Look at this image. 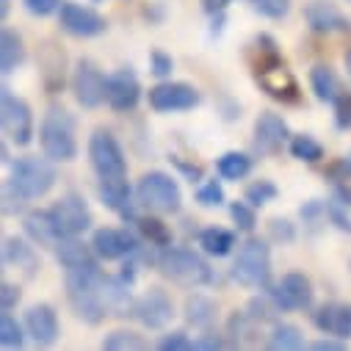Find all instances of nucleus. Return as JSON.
Masks as SVG:
<instances>
[{
    "label": "nucleus",
    "mask_w": 351,
    "mask_h": 351,
    "mask_svg": "<svg viewBox=\"0 0 351 351\" xmlns=\"http://www.w3.org/2000/svg\"><path fill=\"white\" fill-rule=\"evenodd\" d=\"M152 263H155L160 277H166L174 285H183V288H205L216 280L210 263L189 246H174L171 243L166 249H158Z\"/></svg>",
    "instance_id": "nucleus-1"
},
{
    "label": "nucleus",
    "mask_w": 351,
    "mask_h": 351,
    "mask_svg": "<svg viewBox=\"0 0 351 351\" xmlns=\"http://www.w3.org/2000/svg\"><path fill=\"white\" fill-rule=\"evenodd\" d=\"M9 166H12V171H9V180L3 189L14 191L25 202L47 197L58 180L56 160H50L47 155H42V158L39 155H23V158L12 160Z\"/></svg>",
    "instance_id": "nucleus-2"
},
{
    "label": "nucleus",
    "mask_w": 351,
    "mask_h": 351,
    "mask_svg": "<svg viewBox=\"0 0 351 351\" xmlns=\"http://www.w3.org/2000/svg\"><path fill=\"white\" fill-rule=\"evenodd\" d=\"M232 280L252 291H269L271 288V246L257 235H249L238 243V254L232 260Z\"/></svg>",
    "instance_id": "nucleus-3"
},
{
    "label": "nucleus",
    "mask_w": 351,
    "mask_h": 351,
    "mask_svg": "<svg viewBox=\"0 0 351 351\" xmlns=\"http://www.w3.org/2000/svg\"><path fill=\"white\" fill-rule=\"evenodd\" d=\"M75 128H77V119L66 108H61V106L47 108V114L42 117V125H39V147H42V155H47L56 163L75 160L77 158Z\"/></svg>",
    "instance_id": "nucleus-4"
},
{
    "label": "nucleus",
    "mask_w": 351,
    "mask_h": 351,
    "mask_svg": "<svg viewBox=\"0 0 351 351\" xmlns=\"http://www.w3.org/2000/svg\"><path fill=\"white\" fill-rule=\"evenodd\" d=\"M136 202L147 213L174 216L183 208V191L169 171L152 169V171L141 174V180L136 183Z\"/></svg>",
    "instance_id": "nucleus-5"
},
{
    "label": "nucleus",
    "mask_w": 351,
    "mask_h": 351,
    "mask_svg": "<svg viewBox=\"0 0 351 351\" xmlns=\"http://www.w3.org/2000/svg\"><path fill=\"white\" fill-rule=\"evenodd\" d=\"M0 125H3V136L14 147H28L36 136V122H34V108L28 100L17 97L9 86L0 92Z\"/></svg>",
    "instance_id": "nucleus-6"
},
{
    "label": "nucleus",
    "mask_w": 351,
    "mask_h": 351,
    "mask_svg": "<svg viewBox=\"0 0 351 351\" xmlns=\"http://www.w3.org/2000/svg\"><path fill=\"white\" fill-rule=\"evenodd\" d=\"M86 155L97 178H128V158L111 130H95L86 144Z\"/></svg>",
    "instance_id": "nucleus-7"
},
{
    "label": "nucleus",
    "mask_w": 351,
    "mask_h": 351,
    "mask_svg": "<svg viewBox=\"0 0 351 351\" xmlns=\"http://www.w3.org/2000/svg\"><path fill=\"white\" fill-rule=\"evenodd\" d=\"M147 103L155 114H180V111H194L202 103V95L197 86L186 80H160L147 92Z\"/></svg>",
    "instance_id": "nucleus-8"
},
{
    "label": "nucleus",
    "mask_w": 351,
    "mask_h": 351,
    "mask_svg": "<svg viewBox=\"0 0 351 351\" xmlns=\"http://www.w3.org/2000/svg\"><path fill=\"white\" fill-rule=\"evenodd\" d=\"M106 83H108V75H103V69L92 61V58H80L72 69V97L80 108L86 111H95L106 103Z\"/></svg>",
    "instance_id": "nucleus-9"
},
{
    "label": "nucleus",
    "mask_w": 351,
    "mask_h": 351,
    "mask_svg": "<svg viewBox=\"0 0 351 351\" xmlns=\"http://www.w3.org/2000/svg\"><path fill=\"white\" fill-rule=\"evenodd\" d=\"M58 25L64 34H69L75 39H95V36H103L108 31V20L97 9L75 3V0H64L61 3Z\"/></svg>",
    "instance_id": "nucleus-10"
},
{
    "label": "nucleus",
    "mask_w": 351,
    "mask_h": 351,
    "mask_svg": "<svg viewBox=\"0 0 351 351\" xmlns=\"http://www.w3.org/2000/svg\"><path fill=\"white\" fill-rule=\"evenodd\" d=\"M92 246H95L100 260L111 263V260H125V257L141 252L147 243L141 241V235L136 230H128V227H100L92 235Z\"/></svg>",
    "instance_id": "nucleus-11"
},
{
    "label": "nucleus",
    "mask_w": 351,
    "mask_h": 351,
    "mask_svg": "<svg viewBox=\"0 0 351 351\" xmlns=\"http://www.w3.org/2000/svg\"><path fill=\"white\" fill-rule=\"evenodd\" d=\"M53 219H56V227L64 238H72V235H83L86 230H92L95 224V216H92V208L80 194L69 191L64 194L53 208H50Z\"/></svg>",
    "instance_id": "nucleus-12"
},
{
    "label": "nucleus",
    "mask_w": 351,
    "mask_h": 351,
    "mask_svg": "<svg viewBox=\"0 0 351 351\" xmlns=\"http://www.w3.org/2000/svg\"><path fill=\"white\" fill-rule=\"evenodd\" d=\"M269 293L274 296V302L280 304L282 313H299V310H310L315 302V291H313V280L302 271H288L282 274V280L277 285L269 288Z\"/></svg>",
    "instance_id": "nucleus-13"
},
{
    "label": "nucleus",
    "mask_w": 351,
    "mask_h": 351,
    "mask_svg": "<svg viewBox=\"0 0 351 351\" xmlns=\"http://www.w3.org/2000/svg\"><path fill=\"white\" fill-rule=\"evenodd\" d=\"M141 103V80L130 66H119L108 75L106 106L117 114H128Z\"/></svg>",
    "instance_id": "nucleus-14"
},
{
    "label": "nucleus",
    "mask_w": 351,
    "mask_h": 351,
    "mask_svg": "<svg viewBox=\"0 0 351 351\" xmlns=\"http://www.w3.org/2000/svg\"><path fill=\"white\" fill-rule=\"evenodd\" d=\"M133 318L144 329H163L174 318V302L163 288H147L141 296H136Z\"/></svg>",
    "instance_id": "nucleus-15"
},
{
    "label": "nucleus",
    "mask_w": 351,
    "mask_h": 351,
    "mask_svg": "<svg viewBox=\"0 0 351 351\" xmlns=\"http://www.w3.org/2000/svg\"><path fill=\"white\" fill-rule=\"evenodd\" d=\"M97 197H100V202L108 210H114L117 216H122L125 224H130L138 216L136 189H130L128 178H100L97 180Z\"/></svg>",
    "instance_id": "nucleus-16"
},
{
    "label": "nucleus",
    "mask_w": 351,
    "mask_h": 351,
    "mask_svg": "<svg viewBox=\"0 0 351 351\" xmlns=\"http://www.w3.org/2000/svg\"><path fill=\"white\" fill-rule=\"evenodd\" d=\"M288 141H291V128L280 114L263 111L254 119V149L260 155H277Z\"/></svg>",
    "instance_id": "nucleus-17"
},
{
    "label": "nucleus",
    "mask_w": 351,
    "mask_h": 351,
    "mask_svg": "<svg viewBox=\"0 0 351 351\" xmlns=\"http://www.w3.org/2000/svg\"><path fill=\"white\" fill-rule=\"evenodd\" d=\"M25 332L28 337L36 343V346H53L61 335V321H58V313L53 304L47 302H39V304H31L25 310Z\"/></svg>",
    "instance_id": "nucleus-18"
},
{
    "label": "nucleus",
    "mask_w": 351,
    "mask_h": 351,
    "mask_svg": "<svg viewBox=\"0 0 351 351\" xmlns=\"http://www.w3.org/2000/svg\"><path fill=\"white\" fill-rule=\"evenodd\" d=\"M254 80L260 83V89L266 92L271 100H277V103H299V83L293 80V75L285 69L282 61L254 72Z\"/></svg>",
    "instance_id": "nucleus-19"
},
{
    "label": "nucleus",
    "mask_w": 351,
    "mask_h": 351,
    "mask_svg": "<svg viewBox=\"0 0 351 351\" xmlns=\"http://www.w3.org/2000/svg\"><path fill=\"white\" fill-rule=\"evenodd\" d=\"M313 324L321 335L351 340V302H324L313 313Z\"/></svg>",
    "instance_id": "nucleus-20"
},
{
    "label": "nucleus",
    "mask_w": 351,
    "mask_h": 351,
    "mask_svg": "<svg viewBox=\"0 0 351 351\" xmlns=\"http://www.w3.org/2000/svg\"><path fill=\"white\" fill-rule=\"evenodd\" d=\"M304 20L313 34H348L351 20L332 3V0H313L304 6Z\"/></svg>",
    "instance_id": "nucleus-21"
},
{
    "label": "nucleus",
    "mask_w": 351,
    "mask_h": 351,
    "mask_svg": "<svg viewBox=\"0 0 351 351\" xmlns=\"http://www.w3.org/2000/svg\"><path fill=\"white\" fill-rule=\"evenodd\" d=\"M23 232L25 238H31L36 246H45V249H56L58 241L64 238L56 227V219L50 210H28L23 213Z\"/></svg>",
    "instance_id": "nucleus-22"
},
{
    "label": "nucleus",
    "mask_w": 351,
    "mask_h": 351,
    "mask_svg": "<svg viewBox=\"0 0 351 351\" xmlns=\"http://www.w3.org/2000/svg\"><path fill=\"white\" fill-rule=\"evenodd\" d=\"M36 243L28 238H20V235H6L3 238V266H14V269H23L25 277H34L36 269H39V254L34 249Z\"/></svg>",
    "instance_id": "nucleus-23"
},
{
    "label": "nucleus",
    "mask_w": 351,
    "mask_h": 351,
    "mask_svg": "<svg viewBox=\"0 0 351 351\" xmlns=\"http://www.w3.org/2000/svg\"><path fill=\"white\" fill-rule=\"evenodd\" d=\"M53 252H56V260H58V266H61L64 271L92 266V263H100V257H97L92 241H89V243H83L77 235H72V238H61L58 246H56Z\"/></svg>",
    "instance_id": "nucleus-24"
},
{
    "label": "nucleus",
    "mask_w": 351,
    "mask_h": 351,
    "mask_svg": "<svg viewBox=\"0 0 351 351\" xmlns=\"http://www.w3.org/2000/svg\"><path fill=\"white\" fill-rule=\"evenodd\" d=\"M310 89H313L315 100L329 103V106H335V103L346 95L340 75H337L329 64H315V66L310 69Z\"/></svg>",
    "instance_id": "nucleus-25"
},
{
    "label": "nucleus",
    "mask_w": 351,
    "mask_h": 351,
    "mask_svg": "<svg viewBox=\"0 0 351 351\" xmlns=\"http://www.w3.org/2000/svg\"><path fill=\"white\" fill-rule=\"evenodd\" d=\"M183 315H186V324L194 326V329H213L216 318H219V307L210 296L205 293H191L186 299V307H183Z\"/></svg>",
    "instance_id": "nucleus-26"
},
{
    "label": "nucleus",
    "mask_w": 351,
    "mask_h": 351,
    "mask_svg": "<svg viewBox=\"0 0 351 351\" xmlns=\"http://www.w3.org/2000/svg\"><path fill=\"white\" fill-rule=\"evenodd\" d=\"M130 224H133V230L141 235V241L147 246H152V249L171 246V230H169V224H163L158 219V213H138Z\"/></svg>",
    "instance_id": "nucleus-27"
},
{
    "label": "nucleus",
    "mask_w": 351,
    "mask_h": 351,
    "mask_svg": "<svg viewBox=\"0 0 351 351\" xmlns=\"http://www.w3.org/2000/svg\"><path fill=\"white\" fill-rule=\"evenodd\" d=\"M25 58L28 53H25L23 36L12 28H3V34H0V69H3V75L17 72L25 64Z\"/></svg>",
    "instance_id": "nucleus-28"
},
{
    "label": "nucleus",
    "mask_w": 351,
    "mask_h": 351,
    "mask_svg": "<svg viewBox=\"0 0 351 351\" xmlns=\"http://www.w3.org/2000/svg\"><path fill=\"white\" fill-rule=\"evenodd\" d=\"M197 243L208 257H227L238 246V235L224 227H205V230H199Z\"/></svg>",
    "instance_id": "nucleus-29"
},
{
    "label": "nucleus",
    "mask_w": 351,
    "mask_h": 351,
    "mask_svg": "<svg viewBox=\"0 0 351 351\" xmlns=\"http://www.w3.org/2000/svg\"><path fill=\"white\" fill-rule=\"evenodd\" d=\"M257 326H263V324H257L246 310H235L224 326L227 346H252L257 340Z\"/></svg>",
    "instance_id": "nucleus-30"
},
{
    "label": "nucleus",
    "mask_w": 351,
    "mask_h": 351,
    "mask_svg": "<svg viewBox=\"0 0 351 351\" xmlns=\"http://www.w3.org/2000/svg\"><path fill=\"white\" fill-rule=\"evenodd\" d=\"M266 348H271V351H299V348H304V335L296 324L274 321L271 332L266 335Z\"/></svg>",
    "instance_id": "nucleus-31"
},
{
    "label": "nucleus",
    "mask_w": 351,
    "mask_h": 351,
    "mask_svg": "<svg viewBox=\"0 0 351 351\" xmlns=\"http://www.w3.org/2000/svg\"><path fill=\"white\" fill-rule=\"evenodd\" d=\"M252 158L246 152H238V149H230L224 155L216 158V171H219V178L221 180H230V183H238L243 178H249V171H252Z\"/></svg>",
    "instance_id": "nucleus-32"
},
{
    "label": "nucleus",
    "mask_w": 351,
    "mask_h": 351,
    "mask_svg": "<svg viewBox=\"0 0 351 351\" xmlns=\"http://www.w3.org/2000/svg\"><path fill=\"white\" fill-rule=\"evenodd\" d=\"M103 351H144L149 348V340L136 329H114L100 343Z\"/></svg>",
    "instance_id": "nucleus-33"
},
{
    "label": "nucleus",
    "mask_w": 351,
    "mask_h": 351,
    "mask_svg": "<svg viewBox=\"0 0 351 351\" xmlns=\"http://www.w3.org/2000/svg\"><path fill=\"white\" fill-rule=\"evenodd\" d=\"M25 324H20L9 310H3V315H0V346L6 351H17L25 346Z\"/></svg>",
    "instance_id": "nucleus-34"
},
{
    "label": "nucleus",
    "mask_w": 351,
    "mask_h": 351,
    "mask_svg": "<svg viewBox=\"0 0 351 351\" xmlns=\"http://www.w3.org/2000/svg\"><path fill=\"white\" fill-rule=\"evenodd\" d=\"M246 313L257 321V324H274L280 318V304L274 302V296L269 291H260V296H252L246 304Z\"/></svg>",
    "instance_id": "nucleus-35"
},
{
    "label": "nucleus",
    "mask_w": 351,
    "mask_h": 351,
    "mask_svg": "<svg viewBox=\"0 0 351 351\" xmlns=\"http://www.w3.org/2000/svg\"><path fill=\"white\" fill-rule=\"evenodd\" d=\"M288 149L296 160H304V163H318L324 158V144L307 133H299V136H291L288 141Z\"/></svg>",
    "instance_id": "nucleus-36"
},
{
    "label": "nucleus",
    "mask_w": 351,
    "mask_h": 351,
    "mask_svg": "<svg viewBox=\"0 0 351 351\" xmlns=\"http://www.w3.org/2000/svg\"><path fill=\"white\" fill-rule=\"evenodd\" d=\"M277 197H280V189H277L271 180H266V178H260V180L249 183V186H246V191H243V199H246V202H252L254 208L269 205V202H274Z\"/></svg>",
    "instance_id": "nucleus-37"
},
{
    "label": "nucleus",
    "mask_w": 351,
    "mask_h": 351,
    "mask_svg": "<svg viewBox=\"0 0 351 351\" xmlns=\"http://www.w3.org/2000/svg\"><path fill=\"white\" fill-rule=\"evenodd\" d=\"M230 219H232L235 230H241V232H254V227H257L254 205H252V202H246V199H241V202H232V205H230Z\"/></svg>",
    "instance_id": "nucleus-38"
},
{
    "label": "nucleus",
    "mask_w": 351,
    "mask_h": 351,
    "mask_svg": "<svg viewBox=\"0 0 351 351\" xmlns=\"http://www.w3.org/2000/svg\"><path fill=\"white\" fill-rule=\"evenodd\" d=\"M326 219H329L337 230L351 232V205H348V202H343V199H340V197H335V194H332V199L326 202Z\"/></svg>",
    "instance_id": "nucleus-39"
},
{
    "label": "nucleus",
    "mask_w": 351,
    "mask_h": 351,
    "mask_svg": "<svg viewBox=\"0 0 351 351\" xmlns=\"http://www.w3.org/2000/svg\"><path fill=\"white\" fill-rule=\"evenodd\" d=\"M224 189H221V183L219 180H205V183H199V189H197V202L202 205V208H221L224 205Z\"/></svg>",
    "instance_id": "nucleus-40"
},
{
    "label": "nucleus",
    "mask_w": 351,
    "mask_h": 351,
    "mask_svg": "<svg viewBox=\"0 0 351 351\" xmlns=\"http://www.w3.org/2000/svg\"><path fill=\"white\" fill-rule=\"evenodd\" d=\"M252 9L269 20H282L291 12V0H252Z\"/></svg>",
    "instance_id": "nucleus-41"
},
{
    "label": "nucleus",
    "mask_w": 351,
    "mask_h": 351,
    "mask_svg": "<svg viewBox=\"0 0 351 351\" xmlns=\"http://www.w3.org/2000/svg\"><path fill=\"white\" fill-rule=\"evenodd\" d=\"M266 230H269V238L277 243H293L296 241V224H291L288 219L274 216V219H269Z\"/></svg>",
    "instance_id": "nucleus-42"
},
{
    "label": "nucleus",
    "mask_w": 351,
    "mask_h": 351,
    "mask_svg": "<svg viewBox=\"0 0 351 351\" xmlns=\"http://www.w3.org/2000/svg\"><path fill=\"white\" fill-rule=\"evenodd\" d=\"M324 178H326L329 183H335V186L348 183V180H351V155L332 160V163L326 166V171H324Z\"/></svg>",
    "instance_id": "nucleus-43"
},
{
    "label": "nucleus",
    "mask_w": 351,
    "mask_h": 351,
    "mask_svg": "<svg viewBox=\"0 0 351 351\" xmlns=\"http://www.w3.org/2000/svg\"><path fill=\"white\" fill-rule=\"evenodd\" d=\"M160 351H189V348H197V340H191L186 332H166L158 343Z\"/></svg>",
    "instance_id": "nucleus-44"
},
{
    "label": "nucleus",
    "mask_w": 351,
    "mask_h": 351,
    "mask_svg": "<svg viewBox=\"0 0 351 351\" xmlns=\"http://www.w3.org/2000/svg\"><path fill=\"white\" fill-rule=\"evenodd\" d=\"M61 3L64 0H23V6L31 17H50V14H58L61 12Z\"/></svg>",
    "instance_id": "nucleus-45"
},
{
    "label": "nucleus",
    "mask_w": 351,
    "mask_h": 351,
    "mask_svg": "<svg viewBox=\"0 0 351 351\" xmlns=\"http://www.w3.org/2000/svg\"><path fill=\"white\" fill-rule=\"evenodd\" d=\"M171 69H174V58L169 53H163V50H152L149 53V72L155 77H169Z\"/></svg>",
    "instance_id": "nucleus-46"
},
{
    "label": "nucleus",
    "mask_w": 351,
    "mask_h": 351,
    "mask_svg": "<svg viewBox=\"0 0 351 351\" xmlns=\"http://www.w3.org/2000/svg\"><path fill=\"white\" fill-rule=\"evenodd\" d=\"M169 160H171V166H178V169L186 174L189 183H202V180H205V169H202L199 163H189V160H183L180 155H169Z\"/></svg>",
    "instance_id": "nucleus-47"
},
{
    "label": "nucleus",
    "mask_w": 351,
    "mask_h": 351,
    "mask_svg": "<svg viewBox=\"0 0 351 351\" xmlns=\"http://www.w3.org/2000/svg\"><path fill=\"white\" fill-rule=\"evenodd\" d=\"M299 216L304 219V224H318V221L326 219V202L310 199V202H304V205L299 208Z\"/></svg>",
    "instance_id": "nucleus-48"
},
{
    "label": "nucleus",
    "mask_w": 351,
    "mask_h": 351,
    "mask_svg": "<svg viewBox=\"0 0 351 351\" xmlns=\"http://www.w3.org/2000/svg\"><path fill=\"white\" fill-rule=\"evenodd\" d=\"M335 128L337 130H351V95L348 92L335 103Z\"/></svg>",
    "instance_id": "nucleus-49"
},
{
    "label": "nucleus",
    "mask_w": 351,
    "mask_h": 351,
    "mask_svg": "<svg viewBox=\"0 0 351 351\" xmlns=\"http://www.w3.org/2000/svg\"><path fill=\"white\" fill-rule=\"evenodd\" d=\"M20 299H23L20 285H14V282H3V285H0V310H9L12 313L20 304Z\"/></svg>",
    "instance_id": "nucleus-50"
},
{
    "label": "nucleus",
    "mask_w": 351,
    "mask_h": 351,
    "mask_svg": "<svg viewBox=\"0 0 351 351\" xmlns=\"http://www.w3.org/2000/svg\"><path fill=\"white\" fill-rule=\"evenodd\" d=\"M227 346V337L213 332V329H205L199 337H197V348H224Z\"/></svg>",
    "instance_id": "nucleus-51"
},
{
    "label": "nucleus",
    "mask_w": 351,
    "mask_h": 351,
    "mask_svg": "<svg viewBox=\"0 0 351 351\" xmlns=\"http://www.w3.org/2000/svg\"><path fill=\"white\" fill-rule=\"evenodd\" d=\"M313 348L315 351H343L346 348V340H337V337H324V340H315L313 343Z\"/></svg>",
    "instance_id": "nucleus-52"
},
{
    "label": "nucleus",
    "mask_w": 351,
    "mask_h": 351,
    "mask_svg": "<svg viewBox=\"0 0 351 351\" xmlns=\"http://www.w3.org/2000/svg\"><path fill=\"white\" fill-rule=\"evenodd\" d=\"M230 3H232V0H202V12L216 17V14H224Z\"/></svg>",
    "instance_id": "nucleus-53"
},
{
    "label": "nucleus",
    "mask_w": 351,
    "mask_h": 351,
    "mask_svg": "<svg viewBox=\"0 0 351 351\" xmlns=\"http://www.w3.org/2000/svg\"><path fill=\"white\" fill-rule=\"evenodd\" d=\"M335 197H340L343 202H348V205H351V189H348V183H343V186H335Z\"/></svg>",
    "instance_id": "nucleus-54"
},
{
    "label": "nucleus",
    "mask_w": 351,
    "mask_h": 351,
    "mask_svg": "<svg viewBox=\"0 0 351 351\" xmlns=\"http://www.w3.org/2000/svg\"><path fill=\"white\" fill-rule=\"evenodd\" d=\"M12 12V0H0V20H9Z\"/></svg>",
    "instance_id": "nucleus-55"
},
{
    "label": "nucleus",
    "mask_w": 351,
    "mask_h": 351,
    "mask_svg": "<svg viewBox=\"0 0 351 351\" xmlns=\"http://www.w3.org/2000/svg\"><path fill=\"white\" fill-rule=\"evenodd\" d=\"M346 69H348V77H351V50L346 53Z\"/></svg>",
    "instance_id": "nucleus-56"
},
{
    "label": "nucleus",
    "mask_w": 351,
    "mask_h": 351,
    "mask_svg": "<svg viewBox=\"0 0 351 351\" xmlns=\"http://www.w3.org/2000/svg\"><path fill=\"white\" fill-rule=\"evenodd\" d=\"M95 3H100V0H95Z\"/></svg>",
    "instance_id": "nucleus-57"
}]
</instances>
